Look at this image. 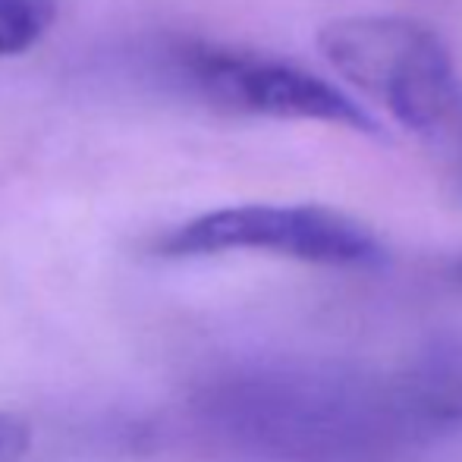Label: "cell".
Here are the masks:
<instances>
[{
  "instance_id": "cell-1",
  "label": "cell",
  "mask_w": 462,
  "mask_h": 462,
  "mask_svg": "<svg viewBox=\"0 0 462 462\" xmlns=\"http://www.w3.org/2000/svg\"><path fill=\"white\" fill-rule=\"evenodd\" d=\"M214 438L268 462H383L438 431L421 383H383L346 368L239 365L195 400Z\"/></svg>"
},
{
  "instance_id": "cell-2",
  "label": "cell",
  "mask_w": 462,
  "mask_h": 462,
  "mask_svg": "<svg viewBox=\"0 0 462 462\" xmlns=\"http://www.w3.org/2000/svg\"><path fill=\"white\" fill-rule=\"evenodd\" d=\"M318 48L462 177V76L438 29L409 16H343L321 25Z\"/></svg>"
},
{
  "instance_id": "cell-3",
  "label": "cell",
  "mask_w": 462,
  "mask_h": 462,
  "mask_svg": "<svg viewBox=\"0 0 462 462\" xmlns=\"http://www.w3.org/2000/svg\"><path fill=\"white\" fill-rule=\"evenodd\" d=\"M167 60L189 95L224 114L328 123L362 135H381L377 120L356 97L290 60L199 38L171 44Z\"/></svg>"
},
{
  "instance_id": "cell-4",
  "label": "cell",
  "mask_w": 462,
  "mask_h": 462,
  "mask_svg": "<svg viewBox=\"0 0 462 462\" xmlns=\"http://www.w3.org/2000/svg\"><path fill=\"white\" fill-rule=\"evenodd\" d=\"M154 249L164 258L268 252L321 268H381L387 249L365 224L318 205H236L173 226Z\"/></svg>"
},
{
  "instance_id": "cell-5",
  "label": "cell",
  "mask_w": 462,
  "mask_h": 462,
  "mask_svg": "<svg viewBox=\"0 0 462 462\" xmlns=\"http://www.w3.org/2000/svg\"><path fill=\"white\" fill-rule=\"evenodd\" d=\"M57 16V0H0V57L29 51Z\"/></svg>"
},
{
  "instance_id": "cell-6",
  "label": "cell",
  "mask_w": 462,
  "mask_h": 462,
  "mask_svg": "<svg viewBox=\"0 0 462 462\" xmlns=\"http://www.w3.org/2000/svg\"><path fill=\"white\" fill-rule=\"evenodd\" d=\"M32 444V428L16 415L0 412V462H16L29 450Z\"/></svg>"
},
{
  "instance_id": "cell-7",
  "label": "cell",
  "mask_w": 462,
  "mask_h": 462,
  "mask_svg": "<svg viewBox=\"0 0 462 462\" xmlns=\"http://www.w3.org/2000/svg\"><path fill=\"white\" fill-rule=\"evenodd\" d=\"M457 277H459V280H462V262H459V264H457Z\"/></svg>"
}]
</instances>
